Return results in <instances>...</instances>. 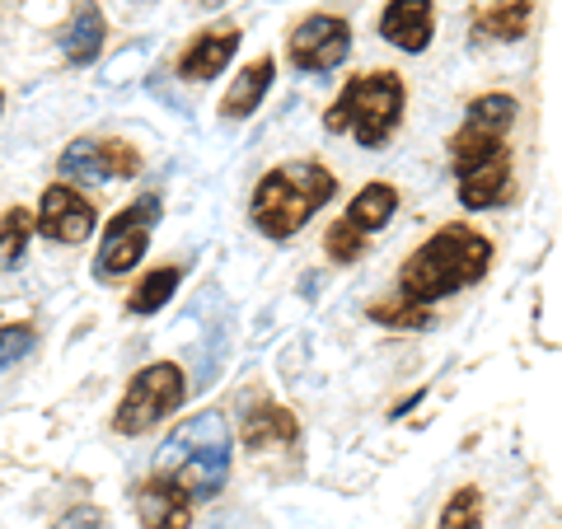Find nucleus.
I'll return each instance as SVG.
<instances>
[{
  "instance_id": "1",
  "label": "nucleus",
  "mask_w": 562,
  "mask_h": 529,
  "mask_svg": "<svg viewBox=\"0 0 562 529\" xmlns=\"http://www.w3.org/2000/svg\"><path fill=\"white\" fill-rule=\"evenodd\" d=\"M492 268V239L473 225H441L431 239L403 258L398 268V295L413 305H436L464 286H479Z\"/></svg>"
},
{
  "instance_id": "2",
  "label": "nucleus",
  "mask_w": 562,
  "mask_h": 529,
  "mask_svg": "<svg viewBox=\"0 0 562 529\" xmlns=\"http://www.w3.org/2000/svg\"><path fill=\"white\" fill-rule=\"evenodd\" d=\"M231 450H235L231 421L221 413H198L169 431L155 473L179 483L192 502H206V497H221V487L231 483V460H235Z\"/></svg>"
},
{
  "instance_id": "3",
  "label": "nucleus",
  "mask_w": 562,
  "mask_h": 529,
  "mask_svg": "<svg viewBox=\"0 0 562 529\" xmlns=\"http://www.w3.org/2000/svg\"><path fill=\"white\" fill-rule=\"evenodd\" d=\"M333 192H338V179H333L328 165L286 160L258 179L254 198H249V221L268 239H291L305 230L314 211L333 202Z\"/></svg>"
},
{
  "instance_id": "4",
  "label": "nucleus",
  "mask_w": 562,
  "mask_h": 529,
  "mask_svg": "<svg viewBox=\"0 0 562 529\" xmlns=\"http://www.w3.org/2000/svg\"><path fill=\"white\" fill-rule=\"evenodd\" d=\"M403 103H408L403 76H394V70H371V76H357L342 85V94L333 99L324 113V127L351 132L361 146H384L403 122Z\"/></svg>"
},
{
  "instance_id": "5",
  "label": "nucleus",
  "mask_w": 562,
  "mask_h": 529,
  "mask_svg": "<svg viewBox=\"0 0 562 529\" xmlns=\"http://www.w3.org/2000/svg\"><path fill=\"white\" fill-rule=\"evenodd\" d=\"M183 398H188V375H183V365L155 361V365H146V370H136L132 384H127V394L117 398V408H113V431H117V436H146V431L160 427L165 417L179 413Z\"/></svg>"
},
{
  "instance_id": "6",
  "label": "nucleus",
  "mask_w": 562,
  "mask_h": 529,
  "mask_svg": "<svg viewBox=\"0 0 562 529\" xmlns=\"http://www.w3.org/2000/svg\"><path fill=\"white\" fill-rule=\"evenodd\" d=\"M155 221H160V198L155 192H146L136 206H122L117 216L103 225V235H99V258H94V272L103 281H117V277H127L140 258H146L150 249V230H155Z\"/></svg>"
},
{
  "instance_id": "7",
  "label": "nucleus",
  "mask_w": 562,
  "mask_h": 529,
  "mask_svg": "<svg viewBox=\"0 0 562 529\" xmlns=\"http://www.w3.org/2000/svg\"><path fill=\"white\" fill-rule=\"evenodd\" d=\"M516 113H520V103L512 94H479L464 113V127L450 136V165L502 150L506 136L516 127Z\"/></svg>"
},
{
  "instance_id": "8",
  "label": "nucleus",
  "mask_w": 562,
  "mask_h": 529,
  "mask_svg": "<svg viewBox=\"0 0 562 529\" xmlns=\"http://www.w3.org/2000/svg\"><path fill=\"white\" fill-rule=\"evenodd\" d=\"M351 52V24L342 14H310L291 29L286 38V57L295 70L305 76H324V70H338Z\"/></svg>"
},
{
  "instance_id": "9",
  "label": "nucleus",
  "mask_w": 562,
  "mask_h": 529,
  "mask_svg": "<svg viewBox=\"0 0 562 529\" xmlns=\"http://www.w3.org/2000/svg\"><path fill=\"white\" fill-rule=\"evenodd\" d=\"M94 202L70 183H52L38 202V216H33V230L57 244H85L94 235Z\"/></svg>"
},
{
  "instance_id": "10",
  "label": "nucleus",
  "mask_w": 562,
  "mask_h": 529,
  "mask_svg": "<svg viewBox=\"0 0 562 529\" xmlns=\"http://www.w3.org/2000/svg\"><path fill=\"white\" fill-rule=\"evenodd\" d=\"M454 179H460V206L469 211H492L512 198V150H492V155H479V160H464L454 165Z\"/></svg>"
},
{
  "instance_id": "11",
  "label": "nucleus",
  "mask_w": 562,
  "mask_h": 529,
  "mask_svg": "<svg viewBox=\"0 0 562 529\" xmlns=\"http://www.w3.org/2000/svg\"><path fill=\"white\" fill-rule=\"evenodd\" d=\"M136 516H140V529H188L192 525V497L169 483V479H146L136 487Z\"/></svg>"
},
{
  "instance_id": "12",
  "label": "nucleus",
  "mask_w": 562,
  "mask_h": 529,
  "mask_svg": "<svg viewBox=\"0 0 562 529\" xmlns=\"http://www.w3.org/2000/svg\"><path fill=\"white\" fill-rule=\"evenodd\" d=\"M235 52H239V29H235V24L198 33V38L183 47V57H179V80H188V85L216 80L221 70L235 61Z\"/></svg>"
},
{
  "instance_id": "13",
  "label": "nucleus",
  "mask_w": 562,
  "mask_h": 529,
  "mask_svg": "<svg viewBox=\"0 0 562 529\" xmlns=\"http://www.w3.org/2000/svg\"><path fill=\"white\" fill-rule=\"evenodd\" d=\"M436 33V5L431 0H390L380 14V38L403 52H427Z\"/></svg>"
},
{
  "instance_id": "14",
  "label": "nucleus",
  "mask_w": 562,
  "mask_h": 529,
  "mask_svg": "<svg viewBox=\"0 0 562 529\" xmlns=\"http://www.w3.org/2000/svg\"><path fill=\"white\" fill-rule=\"evenodd\" d=\"M103 38H109V20H103L99 0H76V10H70V20H66L61 38H57L61 57L70 66H90V61H99Z\"/></svg>"
},
{
  "instance_id": "15",
  "label": "nucleus",
  "mask_w": 562,
  "mask_h": 529,
  "mask_svg": "<svg viewBox=\"0 0 562 529\" xmlns=\"http://www.w3.org/2000/svg\"><path fill=\"white\" fill-rule=\"evenodd\" d=\"M272 76H277V61H272V57H258V61L244 66L239 80H235L231 90H225V99H221V117H225V122L254 117L258 103L268 99V90H272Z\"/></svg>"
},
{
  "instance_id": "16",
  "label": "nucleus",
  "mask_w": 562,
  "mask_h": 529,
  "mask_svg": "<svg viewBox=\"0 0 562 529\" xmlns=\"http://www.w3.org/2000/svg\"><path fill=\"white\" fill-rule=\"evenodd\" d=\"M530 20H535V0H487L473 14V33L487 43H520L530 33Z\"/></svg>"
},
{
  "instance_id": "17",
  "label": "nucleus",
  "mask_w": 562,
  "mask_h": 529,
  "mask_svg": "<svg viewBox=\"0 0 562 529\" xmlns=\"http://www.w3.org/2000/svg\"><path fill=\"white\" fill-rule=\"evenodd\" d=\"M394 211H398V188L394 183H366L357 198L347 202V225L351 230H361L366 239H371L375 230H384V225L394 221Z\"/></svg>"
},
{
  "instance_id": "18",
  "label": "nucleus",
  "mask_w": 562,
  "mask_h": 529,
  "mask_svg": "<svg viewBox=\"0 0 562 529\" xmlns=\"http://www.w3.org/2000/svg\"><path fill=\"white\" fill-rule=\"evenodd\" d=\"M295 436H301V427H295L291 408H281V403H258V408L244 417V446H249V450L291 446Z\"/></svg>"
},
{
  "instance_id": "19",
  "label": "nucleus",
  "mask_w": 562,
  "mask_h": 529,
  "mask_svg": "<svg viewBox=\"0 0 562 529\" xmlns=\"http://www.w3.org/2000/svg\"><path fill=\"white\" fill-rule=\"evenodd\" d=\"M179 281H183V268H169V262H165V268H150V272L132 286L127 309L140 314V319H146V314H160L169 300H173V291H179Z\"/></svg>"
},
{
  "instance_id": "20",
  "label": "nucleus",
  "mask_w": 562,
  "mask_h": 529,
  "mask_svg": "<svg viewBox=\"0 0 562 529\" xmlns=\"http://www.w3.org/2000/svg\"><path fill=\"white\" fill-rule=\"evenodd\" d=\"M29 239H33V211L29 206H10L5 216H0V272L20 268Z\"/></svg>"
},
{
  "instance_id": "21",
  "label": "nucleus",
  "mask_w": 562,
  "mask_h": 529,
  "mask_svg": "<svg viewBox=\"0 0 562 529\" xmlns=\"http://www.w3.org/2000/svg\"><path fill=\"white\" fill-rule=\"evenodd\" d=\"M61 173H66V179H76V183H85V188L109 183V173H103V160H99V140H90V136L70 140L66 155H61Z\"/></svg>"
},
{
  "instance_id": "22",
  "label": "nucleus",
  "mask_w": 562,
  "mask_h": 529,
  "mask_svg": "<svg viewBox=\"0 0 562 529\" xmlns=\"http://www.w3.org/2000/svg\"><path fill=\"white\" fill-rule=\"evenodd\" d=\"M483 525V492L479 487H454V497L441 510V525L436 529H479Z\"/></svg>"
},
{
  "instance_id": "23",
  "label": "nucleus",
  "mask_w": 562,
  "mask_h": 529,
  "mask_svg": "<svg viewBox=\"0 0 562 529\" xmlns=\"http://www.w3.org/2000/svg\"><path fill=\"white\" fill-rule=\"evenodd\" d=\"M371 319L384 328H427L431 324V309L427 305H413V300H375L371 305Z\"/></svg>"
},
{
  "instance_id": "24",
  "label": "nucleus",
  "mask_w": 562,
  "mask_h": 529,
  "mask_svg": "<svg viewBox=\"0 0 562 529\" xmlns=\"http://www.w3.org/2000/svg\"><path fill=\"white\" fill-rule=\"evenodd\" d=\"M99 160H103V173H109V179H136V173H140L136 146H127V140H117V136L99 140Z\"/></svg>"
},
{
  "instance_id": "25",
  "label": "nucleus",
  "mask_w": 562,
  "mask_h": 529,
  "mask_svg": "<svg viewBox=\"0 0 562 529\" xmlns=\"http://www.w3.org/2000/svg\"><path fill=\"white\" fill-rule=\"evenodd\" d=\"M324 254L333 262H357L366 254V235L361 230H351L347 221H333L328 230H324Z\"/></svg>"
},
{
  "instance_id": "26",
  "label": "nucleus",
  "mask_w": 562,
  "mask_h": 529,
  "mask_svg": "<svg viewBox=\"0 0 562 529\" xmlns=\"http://www.w3.org/2000/svg\"><path fill=\"white\" fill-rule=\"evenodd\" d=\"M33 342H38V333H33L29 324H0V370L24 361L33 351Z\"/></svg>"
},
{
  "instance_id": "27",
  "label": "nucleus",
  "mask_w": 562,
  "mask_h": 529,
  "mask_svg": "<svg viewBox=\"0 0 562 529\" xmlns=\"http://www.w3.org/2000/svg\"><path fill=\"white\" fill-rule=\"evenodd\" d=\"M99 525H103V516H99V510L85 506V510H70V516H66L57 529H99Z\"/></svg>"
},
{
  "instance_id": "28",
  "label": "nucleus",
  "mask_w": 562,
  "mask_h": 529,
  "mask_svg": "<svg viewBox=\"0 0 562 529\" xmlns=\"http://www.w3.org/2000/svg\"><path fill=\"white\" fill-rule=\"evenodd\" d=\"M0 103H5V94H0Z\"/></svg>"
}]
</instances>
